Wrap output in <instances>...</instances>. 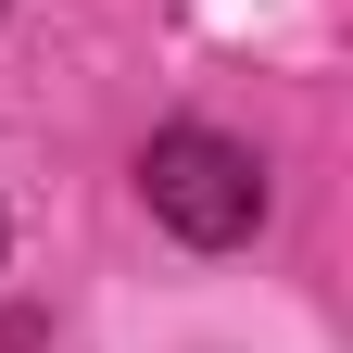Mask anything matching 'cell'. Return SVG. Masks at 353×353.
<instances>
[{
    "label": "cell",
    "mask_w": 353,
    "mask_h": 353,
    "mask_svg": "<svg viewBox=\"0 0 353 353\" xmlns=\"http://www.w3.org/2000/svg\"><path fill=\"white\" fill-rule=\"evenodd\" d=\"M139 202L164 214L190 252H228L265 228V164L240 139H214V126H164V139L139 152Z\"/></svg>",
    "instance_id": "cell-1"
}]
</instances>
